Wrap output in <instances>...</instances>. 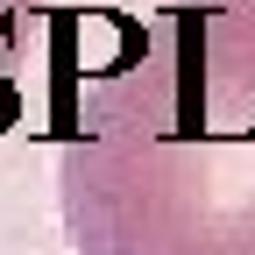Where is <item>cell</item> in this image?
Listing matches in <instances>:
<instances>
[{"label":"cell","mask_w":255,"mask_h":255,"mask_svg":"<svg viewBox=\"0 0 255 255\" xmlns=\"http://www.w3.org/2000/svg\"><path fill=\"white\" fill-rule=\"evenodd\" d=\"M78 255H255V0L135 21L57 156Z\"/></svg>","instance_id":"cell-1"},{"label":"cell","mask_w":255,"mask_h":255,"mask_svg":"<svg viewBox=\"0 0 255 255\" xmlns=\"http://www.w3.org/2000/svg\"><path fill=\"white\" fill-rule=\"evenodd\" d=\"M36 43L43 0H0V128L36 121Z\"/></svg>","instance_id":"cell-2"}]
</instances>
